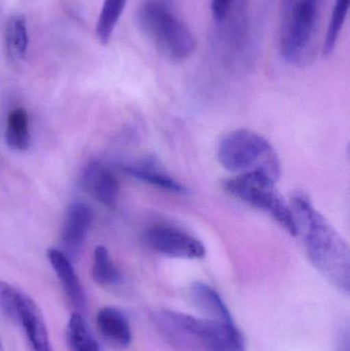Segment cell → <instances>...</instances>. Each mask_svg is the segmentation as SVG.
Wrapping results in <instances>:
<instances>
[{
	"label": "cell",
	"mask_w": 350,
	"mask_h": 351,
	"mask_svg": "<svg viewBox=\"0 0 350 351\" xmlns=\"http://www.w3.org/2000/svg\"><path fill=\"white\" fill-rule=\"evenodd\" d=\"M137 16L142 30L162 55L176 62L192 55L197 47L195 35L166 0H146Z\"/></svg>",
	"instance_id": "4"
},
{
	"label": "cell",
	"mask_w": 350,
	"mask_h": 351,
	"mask_svg": "<svg viewBox=\"0 0 350 351\" xmlns=\"http://www.w3.org/2000/svg\"><path fill=\"white\" fill-rule=\"evenodd\" d=\"M153 323L162 338L179 351H247L244 336L234 323L172 311L154 313Z\"/></svg>",
	"instance_id": "2"
},
{
	"label": "cell",
	"mask_w": 350,
	"mask_h": 351,
	"mask_svg": "<svg viewBox=\"0 0 350 351\" xmlns=\"http://www.w3.org/2000/svg\"><path fill=\"white\" fill-rule=\"evenodd\" d=\"M297 235H301L306 253L318 272L349 294V247L333 225L314 208L308 194L295 191L290 200Z\"/></svg>",
	"instance_id": "1"
},
{
	"label": "cell",
	"mask_w": 350,
	"mask_h": 351,
	"mask_svg": "<svg viewBox=\"0 0 350 351\" xmlns=\"http://www.w3.org/2000/svg\"><path fill=\"white\" fill-rule=\"evenodd\" d=\"M275 182L262 173H250L226 180L223 187L228 194L266 213L288 233L297 237L291 206L277 191Z\"/></svg>",
	"instance_id": "5"
},
{
	"label": "cell",
	"mask_w": 350,
	"mask_h": 351,
	"mask_svg": "<svg viewBox=\"0 0 350 351\" xmlns=\"http://www.w3.org/2000/svg\"><path fill=\"white\" fill-rule=\"evenodd\" d=\"M5 142L16 152H25L30 147L28 113L24 108H16L8 115L5 125Z\"/></svg>",
	"instance_id": "15"
},
{
	"label": "cell",
	"mask_w": 350,
	"mask_h": 351,
	"mask_svg": "<svg viewBox=\"0 0 350 351\" xmlns=\"http://www.w3.org/2000/svg\"><path fill=\"white\" fill-rule=\"evenodd\" d=\"M127 0H105L98 22H97V36L100 43L107 45L112 36L113 31L123 14Z\"/></svg>",
	"instance_id": "18"
},
{
	"label": "cell",
	"mask_w": 350,
	"mask_h": 351,
	"mask_svg": "<svg viewBox=\"0 0 350 351\" xmlns=\"http://www.w3.org/2000/svg\"><path fill=\"white\" fill-rule=\"evenodd\" d=\"M218 160L225 170L236 175L262 173L277 181L281 162L275 148L263 136L250 130L228 133L218 146Z\"/></svg>",
	"instance_id": "3"
},
{
	"label": "cell",
	"mask_w": 350,
	"mask_h": 351,
	"mask_svg": "<svg viewBox=\"0 0 350 351\" xmlns=\"http://www.w3.org/2000/svg\"><path fill=\"white\" fill-rule=\"evenodd\" d=\"M82 187L92 197L109 208H114L119 194V184L109 169L99 162H90L82 175Z\"/></svg>",
	"instance_id": "9"
},
{
	"label": "cell",
	"mask_w": 350,
	"mask_h": 351,
	"mask_svg": "<svg viewBox=\"0 0 350 351\" xmlns=\"http://www.w3.org/2000/svg\"><path fill=\"white\" fill-rule=\"evenodd\" d=\"M6 53L12 61H20L28 49L29 36L27 21L22 14L10 16L4 28Z\"/></svg>",
	"instance_id": "14"
},
{
	"label": "cell",
	"mask_w": 350,
	"mask_h": 351,
	"mask_svg": "<svg viewBox=\"0 0 350 351\" xmlns=\"http://www.w3.org/2000/svg\"><path fill=\"white\" fill-rule=\"evenodd\" d=\"M234 0H212L211 10L214 19L217 22H223L229 14Z\"/></svg>",
	"instance_id": "20"
},
{
	"label": "cell",
	"mask_w": 350,
	"mask_h": 351,
	"mask_svg": "<svg viewBox=\"0 0 350 351\" xmlns=\"http://www.w3.org/2000/svg\"><path fill=\"white\" fill-rule=\"evenodd\" d=\"M146 241L153 251L181 259H201L205 247L199 239L180 229L155 226L146 233Z\"/></svg>",
	"instance_id": "7"
},
{
	"label": "cell",
	"mask_w": 350,
	"mask_h": 351,
	"mask_svg": "<svg viewBox=\"0 0 350 351\" xmlns=\"http://www.w3.org/2000/svg\"><path fill=\"white\" fill-rule=\"evenodd\" d=\"M0 351H5V350H4L3 342H2L1 336H0Z\"/></svg>",
	"instance_id": "21"
},
{
	"label": "cell",
	"mask_w": 350,
	"mask_h": 351,
	"mask_svg": "<svg viewBox=\"0 0 350 351\" xmlns=\"http://www.w3.org/2000/svg\"><path fill=\"white\" fill-rule=\"evenodd\" d=\"M92 210L82 202H72L68 206L62 230V243L68 258L79 254L92 222Z\"/></svg>",
	"instance_id": "8"
},
{
	"label": "cell",
	"mask_w": 350,
	"mask_h": 351,
	"mask_svg": "<svg viewBox=\"0 0 350 351\" xmlns=\"http://www.w3.org/2000/svg\"><path fill=\"white\" fill-rule=\"evenodd\" d=\"M66 337L71 351H101L96 338L79 313H72L70 317Z\"/></svg>",
	"instance_id": "16"
},
{
	"label": "cell",
	"mask_w": 350,
	"mask_h": 351,
	"mask_svg": "<svg viewBox=\"0 0 350 351\" xmlns=\"http://www.w3.org/2000/svg\"><path fill=\"white\" fill-rule=\"evenodd\" d=\"M0 309L22 327L33 351H53L42 311L29 295L0 280Z\"/></svg>",
	"instance_id": "6"
},
{
	"label": "cell",
	"mask_w": 350,
	"mask_h": 351,
	"mask_svg": "<svg viewBox=\"0 0 350 351\" xmlns=\"http://www.w3.org/2000/svg\"><path fill=\"white\" fill-rule=\"evenodd\" d=\"M47 258L53 271L61 282L64 292L67 295L73 306L78 311L86 308V293L69 258L63 252L53 247L47 251Z\"/></svg>",
	"instance_id": "11"
},
{
	"label": "cell",
	"mask_w": 350,
	"mask_h": 351,
	"mask_svg": "<svg viewBox=\"0 0 350 351\" xmlns=\"http://www.w3.org/2000/svg\"><path fill=\"white\" fill-rule=\"evenodd\" d=\"M92 276L95 282L103 287L115 286L121 282V272L113 263L110 253L104 245H98L95 249Z\"/></svg>",
	"instance_id": "17"
},
{
	"label": "cell",
	"mask_w": 350,
	"mask_h": 351,
	"mask_svg": "<svg viewBox=\"0 0 350 351\" xmlns=\"http://www.w3.org/2000/svg\"><path fill=\"white\" fill-rule=\"evenodd\" d=\"M123 169L127 174L150 185L176 193H185L187 191V188L168 174L153 156H145L141 160L123 165Z\"/></svg>",
	"instance_id": "10"
},
{
	"label": "cell",
	"mask_w": 350,
	"mask_h": 351,
	"mask_svg": "<svg viewBox=\"0 0 350 351\" xmlns=\"http://www.w3.org/2000/svg\"><path fill=\"white\" fill-rule=\"evenodd\" d=\"M349 8V0H336L335 1L330 21H329L328 29L325 35L324 45H323V56L324 57H328L334 51L341 29H342L345 19H347Z\"/></svg>",
	"instance_id": "19"
},
{
	"label": "cell",
	"mask_w": 350,
	"mask_h": 351,
	"mask_svg": "<svg viewBox=\"0 0 350 351\" xmlns=\"http://www.w3.org/2000/svg\"><path fill=\"white\" fill-rule=\"evenodd\" d=\"M190 298L195 306L207 317L205 319L234 323L229 309L220 295L209 285L195 282L190 288Z\"/></svg>",
	"instance_id": "13"
},
{
	"label": "cell",
	"mask_w": 350,
	"mask_h": 351,
	"mask_svg": "<svg viewBox=\"0 0 350 351\" xmlns=\"http://www.w3.org/2000/svg\"><path fill=\"white\" fill-rule=\"evenodd\" d=\"M97 327L106 341L115 348H125L132 342L129 319L116 307L106 306L97 313Z\"/></svg>",
	"instance_id": "12"
}]
</instances>
